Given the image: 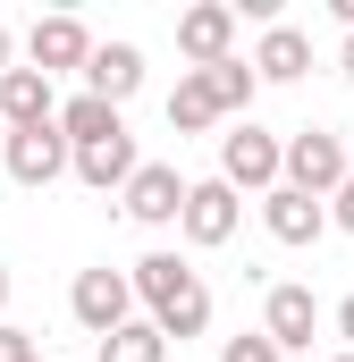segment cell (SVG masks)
<instances>
[{"mask_svg": "<svg viewBox=\"0 0 354 362\" xmlns=\"http://www.w3.org/2000/svg\"><path fill=\"white\" fill-rule=\"evenodd\" d=\"M185 194H194V185L177 177L169 160H144V169H135V185H127V219L169 228V219H185Z\"/></svg>", "mask_w": 354, "mask_h": 362, "instance_id": "30bf717a", "label": "cell"}, {"mask_svg": "<svg viewBox=\"0 0 354 362\" xmlns=\"http://www.w3.org/2000/svg\"><path fill=\"white\" fill-rule=\"evenodd\" d=\"M236 219H245L236 185H228V177H202L194 194H185V219H177V228H185V245H228Z\"/></svg>", "mask_w": 354, "mask_h": 362, "instance_id": "ba28073f", "label": "cell"}, {"mask_svg": "<svg viewBox=\"0 0 354 362\" xmlns=\"http://www.w3.org/2000/svg\"><path fill=\"white\" fill-rule=\"evenodd\" d=\"M59 135H68L76 152H93V144H118V135H127V118H118L110 101H93V93H76V101L59 110Z\"/></svg>", "mask_w": 354, "mask_h": 362, "instance_id": "2e32d148", "label": "cell"}, {"mask_svg": "<svg viewBox=\"0 0 354 362\" xmlns=\"http://www.w3.org/2000/svg\"><path fill=\"white\" fill-rule=\"evenodd\" d=\"M219 362H287V354L270 346V329H245V337H228V346H219Z\"/></svg>", "mask_w": 354, "mask_h": 362, "instance_id": "ffe728a7", "label": "cell"}, {"mask_svg": "<svg viewBox=\"0 0 354 362\" xmlns=\"http://www.w3.org/2000/svg\"><path fill=\"white\" fill-rule=\"evenodd\" d=\"M0 160H8V127H0Z\"/></svg>", "mask_w": 354, "mask_h": 362, "instance_id": "4316f807", "label": "cell"}, {"mask_svg": "<svg viewBox=\"0 0 354 362\" xmlns=\"http://www.w3.org/2000/svg\"><path fill=\"white\" fill-rule=\"evenodd\" d=\"M329 219H338V228H346V236H354V177L338 185V194H329Z\"/></svg>", "mask_w": 354, "mask_h": 362, "instance_id": "7402d4cb", "label": "cell"}, {"mask_svg": "<svg viewBox=\"0 0 354 362\" xmlns=\"http://www.w3.org/2000/svg\"><path fill=\"white\" fill-rule=\"evenodd\" d=\"M161 354H169V337L152 320H127L118 337H101V362H161Z\"/></svg>", "mask_w": 354, "mask_h": 362, "instance_id": "ac0fdd59", "label": "cell"}, {"mask_svg": "<svg viewBox=\"0 0 354 362\" xmlns=\"http://www.w3.org/2000/svg\"><path fill=\"white\" fill-rule=\"evenodd\" d=\"M304 68H312V34H304V25H270L262 51H253V76H270V85H295Z\"/></svg>", "mask_w": 354, "mask_h": 362, "instance_id": "9a60e30c", "label": "cell"}, {"mask_svg": "<svg viewBox=\"0 0 354 362\" xmlns=\"http://www.w3.org/2000/svg\"><path fill=\"white\" fill-rule=\"evenodd\" d=\"M262 228L278 236V245H312V236L329 228V211H321V194H295V185H278V194H262Z\"/></svg>", "mask_w": 354, "mask_h": 362, "instance_id": "7c38bea8", "label": "cell"}, {"mask_svg": "<svg viewBox=\"0 0 354 362\" xmlns=\"http://www.w3.org/2000/svg\"><path fill=\"white\" fill-rule=\"evenodd\" d=\"M0 169L25 185V194H42V185H59L76 169V144H68L59 127H25V135H8V160H0Z\"/></svg>", "mask_w": 354, "mask_h": 362, "instance_id": "277c9868", "label": "cell"}, {"mask_svg": "<svg viewBox=\"0 0 354 362\" xmlns=\"http://www.w3.org/2000/svg\"><path fill=\"white\" fill-rule=\"evenodd\" d=\"M135 303L152 312V329H161V337H177V346L211 329V286L185 270L177 253H144V262H135Z\"/></svg>", "mask_w": 354, "mask_h": 362, "instance_id": "6da1fadb", "label": "cell"}, {"mask_svg": "<svg viewBox=\"0 0 354 362\" xmlns=\"http://www.w3.org/2000/svg\"><path fill=\"white\" fill-rule=\"evenodd\" d=\"M93 42L85 17H34V34H25V59L42 68V76H68V68H93Z\"/></svg>", "mask_w": 354, "mask_h": 362, "instance_id": "52a82bcc", "label": "cell"}, {"mask_svg": "<svg viewBox=\"0 0 354 362\" xmlns=\"http://www.w3.org/2000/svg\"><path fill=\"white\" fill-rule=\"evenodd\" d=\"M177 51H185L194 68H228V59H236V8H228V0L185 8V17H177Z\"/></svg>", "mask_w": 354, "mask_h": 362, "instance_id": "8992f818", "label": "cell"}, {"mask_svg": "<svg viewBox=\"0 0 354 362\" xmlns=\"http://www.w3.org/2000/svg\"><path fill=\"white\" fill-rule=\"evenodd\" d=\"M0 76H8V25H0Z\"/></svg>", "mask_w": 354, "mask_h": 362, "instance_id": "d4e9b609", "label": "cell"}, {"mask_svg": "<svg viewBox=\"0 0 354 362\" xmlns=\"http://www.w3.org/2000/svg\"><path fill=\"white\" fill-rule=\"evenodd\" d=\"M338 362H354V354H338Z\"/></svg>", "mask_w": 354, "mask_h": 362, "instance_id": "83f0119b", "label": "cell"}, {"mask_svg": "<svg viewBox=\"0 0 354 362\" xmlns=\"http://www.w3.org/2000/svg\"><path fill=\"white\" fill-rule=\"evenodd\" d=\"M135 85H144V51H135V42H101L93 68H85V93L118 110V101H135Z\"/></svg>", "mask_w": 354, "mask_h": 362, "instance_id": "4fadbf2b", "label": "cell"}, {"mask_svg": "<svg viewBox=\"0 0 354 362\" xmlns=\"http://www.w3.org/2000/svg\"><path fill=\"white\" fill-rule=\"evenodd\" d=\"M219 177L236 185V194H278L287 185V144L270 127H253V118H236L219 135Z\"/></svg>", "mask_w": 354, "mask_h": 362, "instance_id": "7a4b0ae2", "label": "cell"}, {"mask_svg": "<svg viewBox=\"0 0 354 362\" xmlns=\"http://www.w3.org/2000/svg\"><path fill=\"white\" fill-rule=\"evenodd\" d=\"M0 362H42V346H34V329H8V320H0Z\"/></svg>", "mask_w": 354, "mask_h": 362, "instance_id": "44dd1931", "label": "cell"}, {"mask_svg": "<svg viewBox=\"0 0 354 362\" xmlns=\"http://www.w3.org/2000/svg\"><path fill=\"white\" fill-rule=\"evenodd\" d=\"M0 312H8V270H0Z\"/></svg>", "mask_w": 354, "mask_h": 362, "instance_id": "484cf974", "label": "cell"}, {"mask_svg": "<svg viewBox=\"0 0 354 362\" xmlns=\"http://www.w3.org/2000/svg\"><path fill=\"white\" fill-rule=\"evenodd\" d=\"M262 329H270V346H278V354H304V346H312V329H321V303H312V286H270Z\"/></svg>", "mask_w": 354, "mask_h": 362, "instance_id": "8fae6325", "label": "cell"}, {"mask_svg": "<svg viewBox=\"0 0 354 362\" xmlns=\"http://www.w3.org/2000/svg\"><path fill=\"white\" fill-rule=\"evenodd\" d=\"M338 68H346V76H354V34H346V51H338Z\"/></svg>", "mask_w": 354, "mask_h": 362, "instance_id": "cb8c5ba5", "label": "cell"}, {"mask_svg": "<svg viewBox=\"0 0 354 362\" xmlns=\"http://www.w3.org/2000/svg\"><path fill=\"white\" fill-rule=\"evenodd\" d=\"M338 337H346V354H354V295L338 303Z\"/></svg>", "mask_w": 354, "mask_h": 362, "instance_id": "603a6c76", "label": "cell"}, {"mask_svg": "<svg viewBox=\"0 0 354 362\" xmlns=\"http://www.w3.org/2000/svg\"><path fill=\"white\" fill-rule=\"evenodd\" d=\"M219 118H228L219 85H211L202 68H185V76H177V93H169V127H177V135H211Z\"/></svg>", "mask_w": 354, "mask_h": 362, "instance_id": "5bb4252c", "label": "cell"}, {"mask_svg": "<svg viewBox=\"0 0 354 362\" xmlns=\"http://www.w3.org/2000/svg\"><path fill=\"white\" fill-rule=\"evenodd\" d=\"M202 76L219 85V101H228V110H253V85H262V76H253V59H228V68H202Z\"/></svg>", "mask_w": 354, "mask_h": 362, "instance_id": "d6986e66", "label": "cell"}, {"mask_svg": "<svg viewBox=\"0 0 354 362\" xmlns=\"http://www.w3.org/2000/svg\"><path fill=\"white\" fill-rule=\"evenodd\" d=\"M135 169H144V160H135V135H118V144H93V152H76V177H85L93 194H110V185L127 194V185H135Z\"/></svg>", "mask_w": 354, "mask_h": 362, "instance_id": "e0dca14e", "label": "cell"}, {"mask_svg": "<svg viewBox=\"0 0 354 362\" xmlns=\"http://www.w3.org/2000/svg\"><path fill=\"white\" fill-rule=\"evenodd\" d=\"M68 312L93 329V346H101V337H118V329L135 320V270H76Z\"/></svg>", "mask_w": 354, "mask_h": 362, "instance_id": "3957f363", "label": "cell"}, {"mask_svg": "<svg viewBox=\"0 0 354 362\" xmlns=\"http://www.w3.org/2000/svg\"><path fill=\"white\" fill-rule=\"evenodd\" d=\"M346 177L354 169H346V144H338V135H321V127L287 135V185H295V194H321V202H329Z\"/></svg>", "mask_w": 354, "mask_h": 362, "instance_id": "5b68a950", "label": "cell"}, {"mask_svg": "<svg viewBox=\"0 0 354 362\" xmlns=\"http://www.w3.org/2000/svg\"><path fill=\"white\" fill-rule=\"evenodd\" d=\"M0 127L8 135H25V127H59V93L42 68H8L0 76Z\"/></svg>", "mask_w": 354, "mask_h": 362, "instance_id": "9c48e42d", "label": "cell"}]
</instances>
